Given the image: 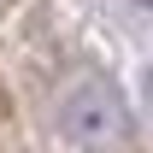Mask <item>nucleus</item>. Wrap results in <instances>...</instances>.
<instances>
[{
    "instance_id": "f257e3e1",
    "label": "nucleus",
    "mask_w": 153,
    "mask_h": 153,
    "mask_svg": "<svg viewBox=\"0 0 153 153\" xmlns=\"http://www.w3.org/2000/svg\"><path fill=\"white\" fill-rule=\"evenodd\" d=\"M59 130L71 135L76 147H112L118 135H124V100L112 94V82L88 76V82H76L71 94H65Z\"/></svg>"
},
{
    "instance_id": "f03ea898",
    "label": "nucleus",
    "mask_w": 153,
    "mask_h": 153,
    "mask_svg": "<svg viewBox=\"0 0 153 153\" xmlns=\"http://www.w3.org/2000/svg\"><path fill=\"white\" fill-rule=\"evenodd\" d=\"M141 6H153V0H141Z\"/></svg>"
}]
</instances>
